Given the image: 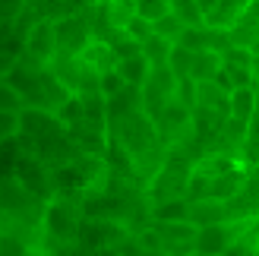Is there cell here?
Here are the masks:
<instances>
[{"label": "cell", "mask_w": 259, "mask_h": 256, "mask_svg": "<svg viewBox=\"0 0 259 256\" xmlns=\"http://www.w3.org/2000/svg\"><path fill=\"white\" fill-rule=\"evenodd\" d=\"M0 212L22 222V225H35V222H45L48 202L38 199L35 193H29V190L22 184H16L13 177H7V181H0Z\"/></svg>", "instance_id": "1"}, {"label": "cell", "mask_w": 259, "mask_h": 256, "mask_svg": "<svg viewBox=\"0 0 259 256\" xmlns=\"http://www.w3.org/2000/svg\"><path fill=\"white\" fill-rule=\"evenodd\" d=\"M79 228H82V215H79L76 202H70L67 196H54L48 202L45 231L54 237L57 244H76V240H79Z\"/></svg>", "instance_id": "2"}, {"label": "cell", "mask_w": 259, "mask_h": 256, "mask_svg": "<svg viewBox=\"0 0 259 256\" xmlns=\"http://www.w3.org/2000/svg\"><path fill=\"white\" fill-rule=\"evenodd\" d=\"M126 240H130V231L120 222H114V219H92V222H85L79 228V240H76V244H79L85 253L89 250L108 253V250H120Z\"/></svg>", "instance_id": "3"}, {"label": "cell", "mask_w": 259, "mask_h": 256, "mask_svg": "<svg viewBox=\"0 0 259 256\" xmlns=\"http://www.w3.org/2000/svg\"><path fill=\"white\" fill-rule=\"evenodd\" d=\"M10 177L16 184H22L29 193H35L38 199H45V202H51V199L57 196L54 184H51V171H45V164L38 161V158H32V155H16Z\"/></svg>", "instance_id": "4"}, {"label": "cell", "mask_w": 259, "mask_h": 256, "mask_svg": "<svg viewBox=\"0 0 259 256\" xmlns=\"http://www.w3.org/2000/svg\"><path fill=\"white\" fill-rule=\"evenodd\" d=\"M120 146L130 152V155H142V152H149V149H155V120L149 117V114H139V111H133V114H126L123 117V123H120Z\"/></svg>", "instance_id": "5"}, {"label": "cell", "mask_w": 259, "mask_h": 256, "mask_svg": "<svg viewBox=\"0 0 259 256\" xmlns=\"http://www.w3.org/2000/svg\"><path fill=\"white\" fill-rule=\"evenodd\" d=\"M237 222H218V225H205L196 231V240H193V250L199 256H225L231 247L237 244Z\"/></svg>", "instance_id": "6"}, {"label": "cell", "mask_w": 259, "mask_h": 256, "mask_svg": "<svg viewBox=\"0 0 259 256\" xmlns=\"http://www.w3.org/2000/svg\"><path fill=\"white\" fill-rule=\"evenodd\" d=\"M54 54H57V25L51 19L35 22L25 35V57H32L35 63H48Z\"/></svg>", "instance_id": "7"}, {"label": "cell", "mask_w": 259, "mask_h": 256, "mask_svg": "<svg viewBox=\"0 0 259 256\" xmlns=\"http://www.w3.org/2000/svg\"><path fill=\"white\" fill-rule=\"evenodd\" d=\"M114 57H117V54H114V48H111L108 41H89V45H85V51L79 54V60H82V63H85V67L92 70L95 76L117 70V60H114Z\"/></svg>", "instance_id": "8"}, {"label": "cell", "mask_w": 259, "mask_h": 256, "mask_svg": "<svg viewBox=\"0 0 259 256\" xmlns=\"http://www.w3.org/2000/svg\"><path fill=\"white\" fill-rule=\"evenodd\" d=\"M222 70H225L222 51H196V57H193V70H190V79H193V82H209V79H215Z\"/></svg>", "instance_id": "9"}, {"label": "cell", "mask_w": 259, "mask_h": 256, "mask_svg": "<svg viewBox=\"0 0 259 256\" xmlns=\"http://www.w3.org/2000/svg\"><path fill=\"white\" fill-rule=\"evenodd\" d=\"M117 73L123 76V82L126 86H136V89H142L149 82V73H152V63L142 57V51L139 54H133V57H120L117 60Z\"/></svg>", "instance_id": "10"}, {"label": "cell", "mask_w": 259, "mask_h": 256, "mask_svg": "<svg viewBox=\"0 0 259 256\" xmlns=\"http://www.w3.org/2000/svg\"><path fill=\"white\" fill-rule=\"evenodd\" d=\"M57 25V48H67V51H76V57L85 51L89 45V35L82 32V22L79 19H67V22H54Z\"/></svg>", "instance_id": "11"}, {"label": "cell", "mask_w": 259, "mask_h": 256, "mask_svg": "<svg viewBox=\"0 0 259 256\" xmlns=\"http://www.w3.org/2000/svg\"><path fill=\"white\" fill-rule=\"evenodd\" d=\"M240 13H243V7L237 0H218V7L212 13H205V25H212V29H234Z\"/></svg>", "instance_id": "12"}, {"label": "cell", "mask_w": 259, "mask_h": 256, "mask_svg": "<svg viewBox=\"0 0 259 256\" xmlns=\"http://www.w3.org/2000/svg\"><path fill=\"white\" fill-rule=\"evenodd\" d=\"M253 111H256V92H253L250 86L234 89V92H231V117H237V120H243V123H250Z\"/></svg>", "instance_id": "13"}, {"label": "cell", "mask_w": 259, "mask_h": 256, "mask_svg": "<svg viewBox=\"0 0 259 256\" xmlns=\"http://www.w3.org/2000/svg\"><path fill=\"white\" fill-rule=\"evenodd\" d=\"M171 13L187 25V29H202L205 25V16L196 7V0H171Z\"/></svg>", "instance_id": "14"}, {"label": "cell", "mask_w": 259, "mask_h": 256, "mask_svg": "<svg viewBox=\"0 0 259 256\" xmlns=\"http://www.w3.org/2000/svg\"><path fill=\"white\" fill-rule=\"evenodd\" d=\"M171 41L167 38H161V35H152L149 41H142V57H146L152 67H164L167 63V57H171Z\"/></svg>", "instance_id": "15"}, {"label": "cell", "mask_w": 259, "mask_h": 256, "mask_svg": "<svg viewBox=\"0 0 259 256\" xmlns=\"http://www.w3.org/2000/svg\"><path fill=\"white\" fill-rule=\"evenodd\" d=\"M193 57H196V51H190V48H184V45H174V48H171V57H167V70H171L177 79H190Z\"/></svg>", "instance_id": "16"}, {"label": "cell", "mask_w": 259, "mask_h": 256, "mask_svg": "<svg viewBox=\"0 0 259 256\" xmlns=\"http://www.w3.org/2000/svg\"><path fill=\"white\" fill-rule=\"evenodd\" d=\"M152 215H155L158 222H187L190 202H184V199H161L158 206H155Z\"/></svg>", "instance_id": "17"}, {"label": "cell", "mask_w": 259, "mask_h": 256, "mask_svg": "<svg viewBox=\"0 0 259 256\" xmlns=\"http://www.w3.org/2000/svg\"><path fill=\"white\" fill-rule=\"evenodd\" d=\"M57 120L67 123V126L82 123V120H85V101H82V95H70L67 101H63L60 111H57Z\"/></svg>", "instance_id": "18"}, {"label": "cell", "mask_w": 259, "mask_h": 256, "mask_svg": "<svg viewBox=\"0 0 259 256\" xmlns=\"http://www.w3.org/2000/svg\"><path fill=\"white\" fill-rule=\"evenodd\" d=\"M171 13V0H136V16L149 19V22H158Z\"/></svg>", "instance_id": "19"}, {"label": "cell", "mask_w": 259, "mask_h": 256, "mask_svg": "<svg viewBox=\"0 0 259 256\" xmlns=\"http://www.w3.org/2000/svg\"><path fill=\"white\" fill-rule=\"evenodd\" d=\"M133 16H136V4H126V0H114V4H108L111 29H126V22Z\"/></svg>", "instance_id": "20"}, {"label": "cell", "mask_w": 259, "mask_h": 256, "mask_svg": "<svg viewBox=\"0 0 259 256\" xmlns=\"http://www.w3.org/2000/svg\"><path fill=\"white\" fill-rule=\"evenodd\" d=\"M184 29H187V25L180 22V19L174 16V13H167L164 19H158V22H155V35L167 38L171 45H177V41H180V35H184Z\"/></svg>", "instance_id": "21"}, {"label": "cell", "mask_w": 259, "mask_h": 256, "mask_svg": "<svg viewBox=\"0 0 259 256\" xmlns=\"http://www.w3.org/2000/svg\"><path fill=\"white\" fill-rule=\"evenodd\" d=\"M126 89V82H123V76L117 73V70H111V73H101L98 76V92H101V98H114V95H120Z\"/></svg>", "instance_id": "22"}, {"label": "cell", "mask_w": 259, "mask_h": 256, "mask_svg": "<svg viewBox=\"0 0 259 256\" xmlns=\"http://www.w3.org/2000/svg\"><path fill=\"white\" fill-rule=\"evenodd\" d=\"M126 35L133 38V41H149V38L155 35V22H149V19H142V16H133L126 22Z\"/></svg>", "instance_id": "23"}, {"label": "cell", "mask_w": 259, "mask_h": 256, "mask_svg": "<svg viewBox=\"0 0 259 256\" xmlns=\"http://www.w3.org/2000/svg\"><path fill=\"white\" fill-rule=\"evenodd\" d=\"M19 130V114L13 111H0V143H7V139H13Z\"/></svg>", "instance_id": "24"}, {"label": "cell", "mask_w": 259, "mask_h": 256, "mask_svg": "<svg viewBox=\"0 0 259 256\" xmlns=\"http://www.w3.org/2000/svg\"><path fill=\"white\" fill-rule=\"evenodd\" d=\"M19 95L16 92H13V89L4 82V79H0V111H13V114H16V108H19Z\"/></svg>", "instance_id": "25"}, {"label": "cell", "mask_w": 259, "mask_h": 256, "mask_svg": "<svg viewBox=\"0 0 259 256\" xmlns=\"http://www.w3.org/2000/svg\"><path fill=\"white\" fill-rule=\"evenodd\" d=\"M16 63H19V57L13 54L10 48H0V79H4V76H7L13 67H16Z\"/></svg>", "instance_id": "26"}, {"label": "cell", "mask_w": 259, "mask_h": 256, "mask_svg": "<svg viewBox=\"0 0 259 256\" xmlns=\"http://www.w3.org/2000/svg\"><path fill=\"white\" fill-rule=\"evenodd\" d=\"M51 256H85V250L79 244H57Z\"/></svg>", "instance_id": "27"}, {"label": "cell", "mask_w": 259, "mask_h": 256, "mask_svg": "<svg viewBox=\"0 0 259 256\" xmlns=\"http://www.w3.org/2000/svg\"><path fill=\"white\" fill-rule=\"evenodd\" d=\"M13 16H16V4L13 0H0V25L13 22Z\"/></svg>", "instance_id": "28"}, {"label": "cell", "mask_w": 259, "mask_h": 256, "mask_svg": "<svg viewBox=\"0 0 259 256\" xmlns=\"http://www.w3.org/2000/svg\"><path fill=\"white\" fill-rule=\"evenodd\" d=\"M196 7L202 10V16H205V13H212V10L218 7V0H196Z\"/></svg>", "instance_id": "29"}]
</instances>
